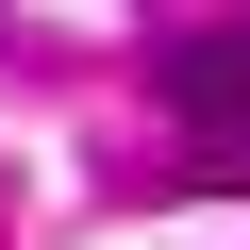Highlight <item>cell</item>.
Wrapping results in <instances>:
<instances>
[{"label":"cell","mask_w":250,"mask_h":250,"mask_svg":"<svg viewBox=\"0 0 250 250\" xmlns=\"http://www.w3.org/2000/svg\"><path fill=\"white\" fill-rule=\"evenodd\" d=\"M150 67H167V117L200 134V167H250V17L233 34H167Z\"/></svg>","instance_id":"obj_1"}]
</instances>
